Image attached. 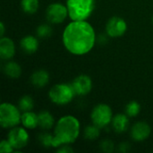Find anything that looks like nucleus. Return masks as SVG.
<instances>
[{
    "label": "nucleus",
    "mask_w": 153,
    "mask_h": 153,
    "mask_svg": "<svg viewBox=\"0 0 153 153\" xmlns=\"http://www.w3.org/2000/svg\"><path fill=\"white\" fill-rule=\"evenodd\" d=\"M65 48L73 55L82 56L89 53L96 42L93 27L86 21H73L69 23L62 36Z\"/></svg>",
    "instance_id": "nucleus-1"
},
{
    "label": "nucleus",
    "mask_w": 153,
    "mask_h": 153,
    "mask_svg": "<svg viewBox=\"0 0 153 153\" xmlns=\"http://www.w3.org/2000/svg\"><path fill=\"white\" fill-rule=\"evenodd\" d=\"M80 134V122L79 120L71 115L62 117L56 123L54 138L53 147L58 148L63 144L74 143Z\"/></svg>",
    "instance_id": "nucleus-2"
},
{
    "label": "nucleus",
    "mask_w": 153,
    "mask_h": 153,
    "mask_svg": "<svg viewBox=\"0 0 153 153\" xmlns=\"http://www.w3.org/2000/svg\"><path fill=\"white\" fill-rule=\"evenodd\" d=\"M95 0H67L68 15L73 21H86L94 10Z\"/></svg>",
    "instance_id": "nucleus-3"
},
{
    "label": "nucleus",
    "mask_w": 153,
    "mask_h": 153,
    "mask_svg": "<svg viewBox=\"0 0 153 153\" xmlns=\"http://www.w3.org/2000/svg\"><path fill=\"white\" fill-rule=\"evenodd\" d=\"M22 122L19 108L11 103H2L0 106V125L3 128H13Z\"/></svg>",
    "instance_id": "nucleus-4"
},
{
    "label": "nucleus",
    "mask_w": 153,
    "mask_h": 153,
    "mask_svg": "<svg viewBox=\"0 0 153 153\" xmlns=\"http://www.w3.org/2000/svg\"><path fill=\"white\" fill-rule=\"evenodd\" d=\"M75 92L72 86V84H67V83H58L54 85L49 92H48V97L50 100L59 106L66 105L70 103L74 97Z\"/></svg>",
    "instance_id": "nucleus-5"
},
{
    "label": "nucleus",
    "mask_w": 153,
    "mask_h": 153,
    "mask_svg": "<svg viewBox=\"0 0 153 153\" xmlns=\"http://www.w3.org/2000/svg\"><path fill=\"white\" fill-rule=\"evenodd\" d=\"M91 118L94 125L99 126L100 128L106 127L112 122L113 119V113L111 108L104 103H100L96 105L91 113Z\"/></svg>",
    "instance_id": "nucleus-6"
},
{
    "label": "nucleus",
    "mask_w": 153,
    "mask_h": 153,
    "mask_svg": "<svg viewBox=\"0 0 153 153\" xmlns=\"http://www.w3.org/2000/svg\"><path fill=\"white\" fill-rule=\"evenodd\" d=\"M68 15L66 5L61 3H53L46 10V17L48 22L53 24L62 23Z\"/></svg>",
    "instance_id": "nucleus-7"
},
{
    "label": "nucleus",
    "mask_w": 153,
    "mask_h": 153,
    "mask_svg": "<svg viewBox=\"0 0 153 153\" xmlns=\"http://www.w3.org/2000/svg\"><path fill=\"white\" fill-rule=\"evenodd\" d=\"M29 134L22 127H13L7 135V140L14 150H22L25 148L29 143Z\"/></svg>",
    "instance_id": "nucleus-8"
},
{
    "label": "nucleus",
    "mask_w": 153,
    "mask_h": 153,
    "mask_svg": "<svg viewBox=\"0 0 153 153\" xmlns=\"http://www.w3.org/2000/svg\"><path fill=\"white\" fill-rule=\"evenodd\" d=\"M127 30L126 21L118 16L111 17L106 24V32L111 38H118L123 36Z\"/></svg>",
    "instance_id": "nucleus-9"
},
{
    "label": "nucleus",
    "mask_w": 153,
    "mask_h": 153,
    "mask_svg": "<svg viewBox=\"0 0 153 153\" xmlns=\"http://www.w3.org/2000/svg\"><path fill=\"white\" fill-rule=\"evenodd\" d=\"M72 86L76 95L83 96L88 94L91 91L92 82L90 76L86 74H81L73 81Z\"/></svg>",
    "instance_id": "nucleus-10"
},
{
    "label": "nucleus",
    "mask_w": 153,
    "mask_h": 153,
    "mask_svg": "<svg viewBox=\"0 0 153 153\" xmlns=\"http://www.w3.org/2000/svg\"><path fill=\"white\" fill-rule=\"evenodd\" d=\"M152 133L150 125L146 122L140 121L135 123L131 129V136L136 142H143L146 140Z\"/></svg>",
    "instance_id": "nucleus-11"
},
{
    "label": "nucleus",
    "mask_w": 153,
    "mask_h": 153,
    "mask_svg": "<svg viewBox=\"0 0 153 153\" xmlns=\"http://www.w3.org/2000/svg\"><path fill=\"white\" fill-rule=\"evenodd\" d=\"M15 54V46L13 41L7 37H2L0 39V57L3 60L11 59Z\"/></svg>",
    "instance_id": "nucleus-12"
},
{
    "label": "nucleus",
    "mask_w": 153,
    "mask_h": 153,
    "mask_svg": "<svg viewBox=\"0 0 153 153\" xmlns=\"http://www.w3.org/2000/svg\"><path fill=\"white\" fill-rule=\"evenodd\" d=\"M20 46L22 51L26 54H33L38 50L39 48V40L34 36L27 35L23 37L20 41Z\"/></svg>",
    "instance_id": "nucleus-13"
},
{
    "label": "nucleus",
    "mask_w": 153,
    "mask_h": 153,
    "mask_svg": "<svg viewBox=\"0 0 153 153\" xmlns=\"http://www.w3.org/2000/svg\"><path fill=\"white\" fill-rule=\"evenodd\" d=\"M129 117L126 114H117L113 117L112 126L117 134H122L127 131L129 127Z\"/></svg>",
    "instance_id": "nucleus-14"
},
{
    "label": "nucleus",
    "mask_w": 153,
    "mask_h": 153,
    "mask_svg": "<svg viewBox=\"0 0 153 153\" xmlns=\"http://www.w3.org/2000/svg\"><path fill=\"white\" fill-rule=\"evenodd\" d=\"M49 81V74L43 69L35 71L30 76V82L34 87L41 88L46 86Z\"/></svg>",
    "instance_id": "nucleus-15"
},
{
    "label": "nucleus",
    "mask_w": 153,
    "mask_h": 153,
    "mask_svg": "<svg viewBox=\"0 0 153 153\" xmlns=\"http://www.w3.org/2000/svg\"><path fill=\"white\" fill-rule=\"evenodd\" d=\"M38 125L41 129L48 130L55 125V119L51 113L47 110H42L38 114Z\"/></svg>",
    "instance_id": "nucleus-16"
},
{
    "label": "nucleus",
    "mask_w": 153,
    "mask_h": 153,
    "mask_svg": "<svg viewBox=\"0 0 153 153\" xmlns=\"http://www.w3.org/2000/svg\"><path fill=\"white\" fill-rule=\"evenodd\" d=\"M22 124L27 129L36 128L37 126H39V125H38V115H36L34 112H31V111L22 112Z\"/></svg>",
    "instance_id": "nucleus-17"
},
{
    "label": "nucleus",
    "mask_w": 153,
    "mask_h": 153,
    "mask_svg": "<svg viewBox=\"0 0 153 153\" xmlns=\"http://www.w3.org/2000/svg\"><path fill=\"white\" fill-rule=\"evenodd\" d=\"M4 73L10 78H19L22 74V67L19 64L13 61L7 62L3 67Z\"/></svg>",
    "instance_id": "nucleus-18"
},
{
    "label": "nucleus",
    "mask_w": 153,
    "mask_h": 153,
    "mask_svg": "<svg viewBox=\"0 0 153 153\" xmlns=\"http://www.w3.org/2000/svg\"><path fill=\"white\" fill-rule=\"evenodd\" d=\"M21 6L24 13L32 14L39 9V0H21Z\"/></svg>",
    "instance_id": "nucleus-19"
},
{
    "label": "nucleus",
    "mask_w": 153,
    "mask_h": 153,
    "mask_svg": "<svg viewBox=\"0 0 153 153\" xmlns=\"http://www.w3.org/2000/svg\"><path fill=\"white\" fill-rule=\"evenodd\" d=\"M34 107V101L33 99L29 95L22 96L18 102V108L22 112H27L31 111Z\"/></svg>",
    "instance_id": "nucleus-20"
},
{
    "label": "nucleus",
    "mask_w": 153,
    "mask_h": 153,
    "mask_svg": "<svg viewBox=\"0 0 153 153\" xmlns=\"http://www.w3.org/2000/svg\"><path fill=\"white\" fill-rule=\"evenodd\" d=\"M100 127L94 124L86 126V128L84 129V133H83L84 138L89 141H94L98 139L100 137Z\"/></svg>",
    "instance_id": "nucleus-21"
},
{
    "label": "nucleus",
    "mask_w": 153,
    "mask_h": 153,
    "mask_svg": "<svg viewBox=\"0 0 153 153\" xmlns=\"http://www.w3.org/2000/svg\"><path fill=\"white\" fill-rule=\"evenodd\" d=\"M141 111V106L140 104L135 101H130L129 103L126 104V114L129 117H136Z\"/></svg>",
    "instance_id": "nucleus-22"
},
{
    "label": "nucleus",
    "mask_w": 153,
    "mask_h": 153,
    "mask_svg": "<svg viewBox=\"0 0 153 153\" xmlns=\"http://www.w3.org/2000/svg\"><path fill=\"white\" fill-rule=\"evenodd\" d=\"M53 138H54V134H51L48 133H41L39 135V142L43 147L50 148V147H53L52 145Z\"/></svg>",
    "instance_id": "nucleus-23"
},
{
    "label": "nucleus",
    "mask_w": 153,
    "mask_h": 153,
    "mask_svg": "<svg viewBox=\"0 0 153 153\" xmlns=\"http://www.w3.org/2000/svg\"><path fill=\"white\" fill-rule=\"evenodd\" d=\"M52 34V28L48 24H40L37 28V35L41 39H47Z\"/></svg>",
    "instance_id": "nucleus-24"
},
{
    "label": "nucleus",
    "mask_w": 153,
    "mask_h": 153,
    "mask_svg": "<svg viewBox=\"0 0 153 153\" xmlns=\"http://www.w3.org/2000/svg\"><path fill=\"white\" fill-rule=\"evenodd\" d=\"M100 148L104 152L112 153L115 150V144H114V143L112 141H110L108 139H106V140H103L100 143Z\"/></svg>",
    "instance_id": "nucleus-25"
},
{
    "label": "nucleus",
    "mask_w": 153,
    "mask_h": 153,
    "mask_svg": "<svg viewBox=\"0 0 153 153\" xmlns=\"http://www.w3.org/2000/svg\"><path fill=\"white\" fill-rule=\"evenodd\" d=\"M14 150V148L12 146V144L9 143L8 140H3L0 143V152L2 153H9L13 152Z\"/></svg>",
    "instance_id": "nucleus-26"
},
{
    "label": "nucleus",
    "mask_w": 153,
    "mask_h": 153,
    "mask_svg": "<svg viewBox=\"0 0 153 153\" xmlns=\"http://www.w3.org/2000/svg\"><path fill=\"white\" fill-rule=\"evenodd\" d=\"M56 152L58 153H72L74 152V149L69 146V144H63L58 147L56 150Z\"/></svg>",
    "instance_id": "nucleus-27"
},
{
    "label": "nucleus",
    "mask_w": 153,
    "mask_h": 153,
    "mask_svg": "<svg viewBox=\"0 0 153 153\" xmlns=\"http://www.w3.org/2000/svg\"><path fill=\"white\" fill-rule=\"evenodd\" d=\"M129 150H130V144L127 143H120L119 146H118V151H119L120 152H127Z\"/></svg>",
    "instance_id": "nucleus-28"
},
{
    "label": "nucleus",
    "mask_w": 153,
    "mask_h": 153,
    "mask_svg": "<svg viewBox=\"0 0 153 153\" xmlns=\"http://www.w3.org/2000/svg\"><path fill=\"white\" fill-rule=\"evenodd\" d=\"M0 28H1V30H0V36H1V38L2 37H4V30H5V29H4V23L2 22H0Z\"/></svg>",
    "instance_id": "nucleus-29"
},
{
    "label": "nucleus",
    "mask_w": 153,
    "mask_h": 153,
    "mask_svg": "<svg viewBox=\"0 0 153 153\" xmlns=\"http://www.w3.org/2000/svg\"><path fill=\"white\" fill-rule=\"evenodd\" d=\"M152 22H153V16H152Z\"/></svg>",
    "instance_id": "nucleus-30"
}]
</instances>
